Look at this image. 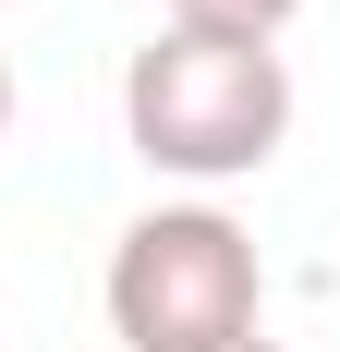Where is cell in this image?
<instances>
[{"label": "cell", "instance_id": "obj_1", "mask_svg": "<svg viewBox=\"0 0 340 352\" xmlns=\"http://www.w3.org/2000/svg\"><path fill=\"white\" fill-rule=\"evenodd\" d=\"M122 134L170 182H243L292 134V61L243 25H158L122 61Z\"/></svg>", "mask_w": 340, "mask_h": 352}, {"label": "cell", "instance_id": "obj_2", "mask_svg": "<svg viewBox=\"0 0 340 352\" xmlns=\"http://www.w3.org/2000/svg\"><path fill=\"white\" fill-rule=\"evenodd\" d=\"M268 316V267L255 231L219 207H146L109 243V328L122 352H231Z\"/></svg>", "mask_w": 340, "mask_h": 352}, {"label": "cell", "instance_id": "obj_3", "mask_svg": "<svg viewBox=\"0 0 340 352\" xmlns=\"http://www.w3.org/2000/svg\"><path fill=\"white\" fill-rule=\"evenodd\" d=\"M304 0H170V25H243V36H279Z\"/></svg>", "mask_w": 340, "mask_h": 352}, {"label": "cell", "instance_id": "obj_4", "mask_svg": "<svg viewBox=\"0 0 340 352\" xmlns=\"http://www.w3.org/2000/svg\"><path fill=\"white\" fill-rule=\"evenodd\" d=\"M0 134H12V49H0Z\"/></svg>", "mask_w": 340, "mask_h": 352}, {"label": "cell", "instance_id": "obj_5", "mask_svg": "<svg viewBox=\"0 0 340 352\" xmlns=\"http://www.w3.org/2000/svg\"><path fill=\"white\" fill-rule=\"evenodd\" d=\"M231 352H279V340H268V328H255V340H231Z\"/></svg>", "mask_w": 340, "mask_h": 352}]
</instances>
